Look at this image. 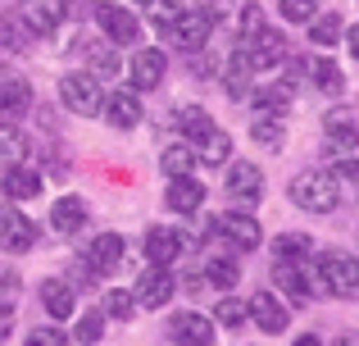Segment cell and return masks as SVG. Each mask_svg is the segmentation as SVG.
Instances as JSON below:
<instances>
[{
    "mask_svg": "<svg viewBox=\"0 0 359 346\" xmlns=\"http://www.w3.org/2000/svg\"><path fill=\"white\" fill-rule=\"evenodd\" d=\"M314 287H323V292H332V296H355L359 292V260L346 255V251H323V255H318Z\"/></svg>",
    "mask_w": 359,
    "mask_h": 346,
    "instance_id": "obj_1",
    "label": "cell"
},
{
    "mask_svg": "<svg viewBox=\"0 0 359 346\" xmlns=\"http://www.w3.org/2000/svg\"><path fill=\"white\" fill-rule=\"evenodd\" d=\"M337 178L332 173H300L291 178V201L309 214H332L337 210Z\"/></svg>",
    "mask_w": 359,
    "mask_h": 346,
    "instance_id": "obj_2",
    "label": "cell"
},
{
    "mask_svg": "<svg viewBox=\"0 0 359 346\" xmlns=\"http://www.w3.org/2000/svg\"><path fill=\"white\" fill-rule=\"evenodd\" d=\"M60 100L73 109V114L91 119L105 109V91H100V78L96 73H69V78L60 82Z\"/></svg>",
    "mask_w": 359,
    "mask_h": 346,
    "instance_id": "obj_3",
    "label": "cell"
},
{
    "mask_svg": "<svg viewBox=\"0 0 359 346\" xmlns=\"http://www.w3.org/2000/svg\"><path fill=\"white\" fill-rule=\"evenodd\" d=\"M210 32H214V9H191V14H177V23L164 36L182 51H201V46H210Z\"/></svg>",
    "mask_w": 359,
    "mask_h": 346,
    "instance_id": "obj_4",
    "label": "cell"
},
{
    "mask_svg": "<svg viewBox=\"0 0 359 346\" xmlns=\"http://www.w3.org/2000/svg\"><path fill=\"white\" fill-rule=\"evenodd\" d=\"M237 55H241V64H245L250 73H255V69H273V64L287 55V36L273 32V27H264V32H255Z\"/></svg>",
    "mask_w": 359,
    "mask_h": 346,
    "instance_id": "obj_5",
    "label": "cell"
},
{
    "mask_svg": "<svg viewBox=\"0 0 359 346\" xmlns=\"http://www.w3.org/2000/svg\"><path fill=\"white\" fill-rule=\"evenodd\" d=\"M96 23L114 46H137L141 41V18L123 5H96Z\"/></svg>",
    "mask_w": 359,
    "mask_h": 346,
    "instance_id": "obj_6",
    "label": "cell"
},
{
    "mask_svg": "<svg viewBox=\"0 0 359 346\" xmlns=\"http://www.w3.org/2000/svg\"><path fill=\"white\" fill-rule=\"evenodd\" d=\"M219 237H228L237 251H255L264 241V232H259V219L255 214H241V210H228V214H219V219L210 223Z\"/></svg>",
    "mask_w": 359,
    "mask_h": 346,
    "instance_id": "obj_7",
    "label": "cell"
},
{
    "mask_svg": "<svg viewBox=\"0 0 359 346\" xmlns=\"http://www.w3.org/2000/svg\"><path fill=\"white\" fill-rule=\"evenodd\" d=\"M173 269H159V265H150L146 274L137 278V287H132V296H137V305H146V310H159V305H168L173 301Z\"/></svg>",
    "mask_w": 359,
    "mask_h": 346,
    "instance_id": "obj_8",
    "label": "cell"
},
{
    "mask_svg": "<svg viewBox=\"0 0 359 346\" xmlns=\"http://www.w3.org/2000/svg\"><path fill=\"white\" fill-rule=\"evenodd\" d=\"M182 232H173V228H164V223H155V228H146V241H141V251H146V260L150 265H159V269H173V260L182 255Z\"/></svg>",
    "mask_w": 359,
    "mask_h": 346,
    "instance_id": "obj_9",
    "label": "cell"
},
{
    "mask_svg": "<svg viewBox=\"0 0 359 346\" xmlns=\"http://www.w3.org/2000/svg\"><path fill=\"white\" fill-rule=\"evenodd\" d=\"M164 69H168V60H164V51H137L128 60V78H132V91H155L159 82H164Z\"/></svg>",
    "mask_w": 359,
    "mask_h": 346,
    "instance_id": "obj_10",
    "label": "cell"
},
{
    "mask_svg": "<svg viewBox=\"0 0 359 346\" xmlns=\"http://www.w3.org/2000/svg\"><path fill=\"white\" fill-rule=\"evenodd\" d=\"M168 338L177 346H214V324L205 319V314H196V310H182V314H173V324H168Z\"/></svg>",
    "mask_w": 359,
    "mask_h": 346,
    "instance_id": "obj_11",
    "label": "cell"
},
{
    "mask_svg": "<svg viewBox=\"0 0 359 346\" xmlns=\"http://www.w3.org/2000/svg\"><path fill=\"white\" fill-rule=\"evenodd\" d=\"M245 310H250V324H259L264 333H282L287 328V305H282L273 292H255L250 301H245Z\"/></svg>",
    "mask_w": 359,
    "mask_h": 346,
    "instance_id": "obj_12",
    "label": "cell"
},
{
    "mask_svg": "<svg viewBox=\"0 0 359 346\" xmlns=\"http://www.w3.org/2000/svg\"><path fill=\"white\" fill-rule=\"evenodd\" d=\"M32 241H36V228H32L27 214L0 210V246L5 251H32Z\"/></svg>",
    "mask_w": 359,
    "mask_h": 346,
    "instance_id": "obj_13",
    "label": "cell"
},
{
    "mask_svg": "<svg viewBox=\"0 0 359 346\" xmlns=\"http://www.w3.org/2000/svg\"><path fill=\"white\" fill-rule=\"evenodd\" d=\"M0 187H5L9 201H36V196H41V187H46V178L36 173L32 164H9Z\"/></svg>",
    "mask_w": 359,
    "mask_h": 346,
    "instance_id": "obj_14",
    "label": "cell"
},
{
    "mask_svg": "<svg viewBox=\"0 0 359 346\" xmlns=\"http://www.w3.org/2000/svg\"><path fill=\"white\" fill-rule=\"evenodd\" d=\"M18 18L27 23V32H55L64 18V0H23Z\"/></svg>",
    "mask_w": 359,
    "mask_h": 346,
    "instance_id": "obj_15",
    "label": "cell"
},
{
    "mask_svg": "<svg viewBox=\"0 0 359 346\" xmlns=\"http://www.w3.org/2000/svg\"><path fill=\"white\" fill-rule=\"evenodd\" d=\"M205 205V182L201 178H168V210L173 214H196Z\"/></svg>",
    "mask_w": 359,
    "mask_h": 346,
    "instance_id": "obj_16",
    "label": "cell"
},
{
    "mask_svg": "<svg viewBox=\"0 0 359 346\" xmlns=\"http://www.w3.org/2000/svg\"><path fill=\"white\" fill-rule=\"evenodd\" d=\"M273 283H278L296 305H305V301H309V287H314V278L300 269V260H278V265H273Z\"/></svg>",
    "mask_w": 359,
    "mask_h": 346,
    "instance_id": "obj_17",
    "label": "cell"
},
{
    "mask_svg": "<svg viewBox=\"0 0 359 346\" xmlns=\"http://www.w3.org/2000/svg\"><path fill=\"white\" fill-rule=\"evenodd\" d=\"M105 119L114 128H137L141 124V96L132 87H118V91H109L105 96Z\"/></svg>",
    "mask_w": 359,
    "mask_h": 346,
    "instance_id": "obj_18",
    "label": "cell"
},
{
    "mask_svg": "<svg viewBox=\"0 0 359 346\" xmlns=\"http://www.w3.org/2000/svg\"><path fill=\"white\" fill-rule=\"evenodd\" d=\"M118 265H123V237H118V232H100V237L87 246V269H96V274H114Z\"/></svg>",
    "mask_w": 359,
    "mask_h": 346,
    "instance_id": "obj_19",
    "label": "cell"
},
{
    "mask_svg": "<svg viewBox=\"0 0 359 346\" xmlns=\"http://www.w3.org/2000/svg\"><path fill=\"white\" fill-rule=\"evenodd\" d=\"M50 228L64 232V237H69V232H82L87 228V201H82V196H60V201L50 205Z\"/></svg>",
    "mask_w": 359,
    "mask_h": 346,
    "instance_id": "obj_20",
    "label": "cell"
},
{
    "mask_svg": "<svg viewBox=\"0 0 359 346\" xmlns=\"http://www.w3.org/2000/svg\"><path fill=\"white\" fill-rule=\"evenodd\" d=\"M228 196L232 201H245V205H255L264 196V173H259V164H232V173H228Z\"/></svg>",
    "mask_w": 359,
    "mask_h": 346,
    "instance_id": "obj_21",
    "label": "cell"
},
{
    "mask_svg": "<svg viewBox=\"0 0 359 346\" xmlns=\"http://www.w3.org/2000/svg\"><path fill=\"white\" fill-rule=\"evenodd\" d=\"M327 169L332 173H359V133H346V137H327Z\"/></svg>",
    "mask_w": 359,
    "mask_h": 346,
    "instance_id": "obj_22",
    "label": "cell"
},
{
    "mask_svg": "<svg viewBox=\"0 0 359 346\" xmlns=\"http://www.w3.org/2000/svg\"><path fill=\"white\" fill-rule=\"evenodd\" d=\"M41 305H46V314L50 319H73V310H78V296H73V287L69 283H60V278H46L41 283Z\"/></svg>",
    "mask_w": 359,
    "mask_h": 346,
    "instance_id": "obj_23",
    "label": "cell"
},
{
    "mask_svg": "<svg viewBox=\"0 0 359 346\" xmlns=\"http://www.w3.org/2000/svg\"><path fill=\"white\" fill-rule=\"evenodd\" d=\"M173 128L187 137V142H201V137L214 133V119H210V109H205V105H177L173 109Z\"/></svg>",
    "mask_w": 359,
    "mask_h": 346,
    "instance_id": "obj_24",
    "label": "cell"
},
{
    "mask_svg": "<svg viewBox=\"0 0 359 346\" xmlns=\"http://www.w3.org/2000/svg\"><path fill=\"white\" fill-rule=\"evenodd\" d=\"M32 109V87L27 78H5L0 82V114L14 119V114H27Z\"/></svg>",
    "mask_w": 359,
    "mask_h": 346,
    "instance_id": "obj_25",
    "label": "cell"
},
{
    "mask_svg": "<svg viewBox=\"0 0 359 346\" xmlns=\"http://www.w3.org/2000/svg\"><path fill=\"white\" fill-rule=\"evenodd\" d=\"M291 100H296V87H291V82H273V87L250 91V105L259 109V114H282V109H291Z\"/></svg>",
    "mask_w": 359,
    "mask_h": 346,
    "instance_id": "obj_26",
    "label": "cell"
},
{
    "mask_svg": "<svg viewBox=\"0 0 359 346\" xmlns=\"http://www.w3.org/2000/svg\"><path fill=\"white\" fill-rule=\"evenodd\" d=\"M305 69H309V82H314L318 91H327V96H341L346 91V78H341V69H337L332 60H309Z\"/></svg>",
    "mask_w": 359,
    "mask_h": 346,
    "instance_id": "obj_27",
    "label": "cell"
},
{
    "mask_svg": "<svg viewBox=\"0 0 359 346\" xmlns=\"http://www.w3.org/2000/svg\"><path fill=\"white\" fill-rule=\"evenodd\" d=\"M205 283L210 287H237L241 283V269L232 255H210L205 260Z\"/></svg>",
    "mask_w": 359,
    "mask_h": 346,
    "instance_id": "obj_28",
    "label": "cell"
},
{
    "mask_svg": "<svg viewBox=\"0 0 359 346\" xmlns=\"http://www.w3.org/2000/svg\"><path fill=\"white\" fill-rule=\"evenodd\" d=\"M250 137H255L259 146H269V151H278V146L287 142V124H282V119H273V114H255Z\"/></svg>",
    "mask_w": 359,
    "mask_h": 346,
    "instance_id": "obj_29",
    "label": "cell"
},
{
    "mask_svg": "<svg viewBox=\"0 0 359 346\" xmlns=\"http://www.w3.org/2000/svg\"><path fill=\"white\" fill-rule=\"evenodd\" d=\"M23 151H27V142H23V133H18L9 119H0V169H9V164H18L23 160Z\"/></svg>",
    "mask_w": 359,
    "mask_h": 346,
    "instance_id": "obj_30",
    "label": "cell"
},
{
    "mask_svg": "<svg viewBox=\"0 0 359 346\" xmlns=\"http://www.w3.org/2000/svg\"><path fill=\"white\" fill-rule=\"evenodd\" d=\"M100 314H105V319H132V314H137V296H132L128 287H109Z\"/></svg>",
    "mask_w": 359,
    "mask_h": 346,
    "instance_id": "obj_31",
    "label": "cell"
},
{
    "mask_svg": "<svg viewBox=\"0 0 359 346\" xmlns=\"http://www.w3.org/2000/svg\"><path fill=\"white\" fill-rule=\"evenodd\" d=\"M309 251H314V241H309L305 232H282V237H273V255L278 260H305Z\"/></svg>",
    "mask_w": 359,
    "mask_h": 346,
    "instance_id": "obj_32",
    "label": "cell"
},
{
    "mask_svg": "<svg viewBox=\"0 0 359 346\" xmlns=\"http://www.w3.org/2000/svg\"><path fill=\"white\" fill-rule=\"evenodd\" d=\"M196 155H201L205 164H223L232 155V142H228V133H219V128H214L210 137H201V142H196Z\"/></svg>",
    "mask_w": 359,
    "mask_h": 346,
    "instance_id": "obj_33",
    "label": "cell"
},
{
    "mask_svg": "<svg viewBox=\"0 0 359 346\" xmlns=\"http://www.w3.org/2000/svg\"><path fill=\"white\" fill-rule=\"evenodd\" d=\"M341 14H323V18H314V23H309V41L314 46H337L341 41Z\"/></svg>",
    "mask_w": 359,
    "mask_h": 346,
    "instance_id": "obj_34",
    "label": "cell"
},
{
    "mask_svg": "<svg viewBox=\"0 0 359 346\" xmlns=\"http://www.w3.org/2000/svg\"><path fill=\"white\" fill-rule=\"evenodd\" d=\"M27 36H32V32H27V23L18 14L0 18V46H9V51H27Z\"/></svg>",
    "mask_w": 359,
    "mask_h": 346,
    "instance_id": "obj_35",
    "label": "cell"
},
{
    "mask_svg": "<svg viewBox=\"0 0 359 346\" xmlns=\"http://www.w3.org/2000/svg\"><path fill=\"white\" fill-rule=\"evenodd\" d=\"M245 319H250V310H245V301H237V296H223L214 305V324H223V328H241Z\"/></svg>",
    "mask_w": 359,
    "mask_h": 346,
    "instance_id": "obj_36",
    "label": "cell"
},
{
    "mask_svg": "<svg viewBox=\"0 0 359 346\" xmlns=\"http://www.w3.org/2000/svg\"><path fill=\"white\" fill-rule=\"evenodd\" d=\"M191 164H196V155L187 151V146H168V151L159 155V169H164L168 178H187V173H191Z\"/></svg>",
    "mask_w": 359,
    "mask_h": 346,
    "instance_id": "obj_37",
    "label": "cell"
},
{
    "mask_svg": "<svg viewBox=\"0 0 359 346\" xmlns=\"http://www.w3.org/2000/svg\"><path fill=\"white\" fill-rule=\"evenodd\" d=\"M100 333H105V314H100V310H87L78 319V328H73V338H78L82 346H91V342H100Z\"/></svg>",
    "mask_w": 359,
    "mask_h": 346,
    "instance_id": "obj_38",
    "label": "cell"
},
{
    "mask_svg": "<svg viewBox=\"0 0 359 346\" xmlns=\"http://www.w3.org/2000/svg\"><path fill=\"white\" fill-rule=\"evenodd\" d=\"M323 128H327V137H346V133H359L351 109H327V114H323Z\"/></svg>",
    "mask_w": 359,
    "mask_h": 346,
    "instance_id": "obj_39",
    "label": "cell"
},
{
    "mask_svg": "<svg viewBox=\"0 0 359 346\" xmlns=\"http://www.w3.org/2000/svg\"><path fill=\"white\" fill-rule=\"evenodd\" d=\"M282 18H287V23H309V18H314V9H318V0H282Z\"/></svg>",
    "mask_w": 359,
    "mask_h": 346,
    "instance_id": "obj_40",
    "label": "cell"
},
{
    "mask_svg": "<svg viewBox=\"0 0 359 346\" xmlns=\"http://www.w3.org/2000/svg\"><path fill=\"white\" fill-rule=\"evenodd\" d=\"M91 69H96L100 78H114L118 73V55L109 51V46H96V51H91Z\"/></svg>",
    "mask_w": 359,
    "mask_h": 346,
    "instance_id": "obj_41",
    "label": "cell"
},
{
    "mask_svg": "<svg viewBox=\"0 0 359 346\" xmlns=\"http://www.w3.org/2000/svg\"><path fill=\"white\" fill-rule=\"evenodd\" d=\"M23 346H64V333L55 328V324H41V328L27 333V342H23Z\"/></svg>",
    "mask_w": 359,
    "mask_h": 346,
    "instance_id": "obj_42",
    "label": "cell"
},
{
    "mask_svg": "<svg viewBox=\"0 0 359 346\" xmlns=\"http://www.w3.org/2000/svg\"><path fill=\"white\" fill-rule=\"evenodd\" d=\"M150 5H155V23L164 27V32L177 23V14H182V5H177V0H150Z\"/></svg>",
    "mask_w": 359,
    "mask_h": 346,
    "instance_id": "obj_43",
    "label": "cell"
},
{
    "mask_svg": "<svg viewBox=\"0 0 359 346\" xmlns=\"http://www.w3.org/2000/svg\"><path fill=\"white\" fill-rule=\"evenodd\" d=\"M241 32H245V41H250L255 32H264V18H259V5H245V9H241Z\"/></svg>",
    "mask_w": 359,
    "mask_h": 346,
    "instance_id": "obj_44",
    "label": "cell"
},
{
    "mask_svg": "<svg viewBox=\"0 0 359 346\" xmlns=\"http://www.w3.org/2000/svg\"><path fill=\"white\" fill-rule=\"evenodd\" d=\"M14 292H18V278L14 274H0V305L14 301Z\"/></svg>",
    "mask_w": 359,
    "mask_h": 346,
    "instance_id": "obj_45",
    "label": "cell"
},
{
    "mask_svg": "<svg viewBox=\"0 0 359 346\" xmlns=\"http://www.w3.org/2000/svg\"><path fill=\"white\" fill-rule=\"evenodd\" d=\"M9 328H14V310H9V305H0V342L9 338Z\"/></svg>",
    "mask_w": 359,
    "mask_h": 346,
    "instance_id": "obj_46",
    "label": "cell"
},
{
    "mask_svg": "<svg viewBox=\"0 0 359 346\" xmlns=\"http://www.w3.org/2000/svg\"><path fill=\"white\" fill-rule=\"evenodd\" d=\"M296 346H323V342H318V333H300Z\"/></svg>",
    "mask_w": 359,
    "mask_h": 346,
    "instance_id": "obj_47",
    "label": "cell"
},
{
    "mask_svg": "<svg viewBox=\"0 0 359 346\" xmlns=\"http://www.w3.org/2000/svg\"><path fill=\"white\" fill-rule=\"evenodd\" d=\"M332 346H359V333H341V338H337Z\"/></svg>",
    "mask_w": 359,
    "mask_h": 346,
    "instance_id": "obj_48",
    "label": "cell"
},
{
    "mask_svg": "<svg viewBox=\"0 0 359 346\" xmlns=\"http://www.w3.org/2000/svg\"><path fill=\"white\" fill-rule=\"evenodd\" d=\"M351 51H355V60H359V23L351 27Z\"/></svg>",
    "mask_w": 359,
    "mask_h": 346,
    "instance_id": "obj_49",
    "label": "cell"
},
{
    "mask_svg": "<svg viewBox=\"0 0 359 346\" xmlns=\"http://www.w3.org/2000/svg\"><path fill=\"white\" fill-rule=\"evenodd\" d=\"M137 5H150V0H137Z\"/></svg>",
    "mask_w": 359,
    "mask_h": 346,
    "instance_id": "obj_50",
    "label": "cell"
}]
</instances>
